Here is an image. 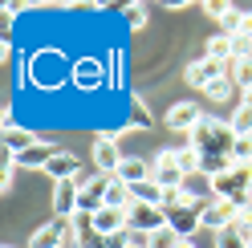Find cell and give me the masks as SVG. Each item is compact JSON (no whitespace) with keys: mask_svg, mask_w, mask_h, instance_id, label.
<instances>
[{"mask_svg":"<svg viewBox=\"0 0 252 248\" xmlns=\"http://www.w3.org/2000/svg\"><path fill=\"white\" fill-rule=\"evenodd\" d=\"M29 82L37 90H61V86H73V61L53 49V45H45L29 57Z\"/></svg>","mask_w":252,"mask_h":248,"instance_id":"6da1fadb","label":"cell"},{"mask_svg":"<svg viewBox=\"0 0 252 248\" xmlns=\"http://www.w3.org/2000/svg\"><path fill=\"white\" fill-rule=\"evenodd\" d=\"M90 159H94V171H98V175L118 179V167H122L126 155L118 151V138L114 134H98V138H94V147H90Z\"/></svg>","mask_w":252,"mask_h":248,"instance_id":"7a4b0ae2","label":"cell"},{"mask_svg":"<svg viewBox=\"0 0 252 248\" xmlns=\"http://www.w3.org/2000/svg\"><path fill=\"white\" fill-rule=\"evenodd\" d=\"M212 199H236V195H252V167H232V171L212 179Z\"/></svg>","mask_w":252,"mask_h":248,"instance_id":"3957f363","label":"cell"},{"mask_svg":"<svg viewBox=\"0 0 252 248\" xmlns=\"http://www.w3.org/2000/svg\"><path fill=\"white\" fill-rule=\"evenodd\" d=\"M155 183H159L163 191H179V187H187V175L179 171V159H175V147H163L159 155H155Z\"/></svg>","mask_w":252,"mask_h":248,"instance_id":"277c9868","label":"cell"},{"mask_svg":"<svg viewBox=\"0 0 252 248\" xmlns=\"http://www.w3.org/2000/svg\"><path fill=\"white\" fill-rule=\"evenodd\" d=\"M106 77H110V65L102 57H77L73 61V86L82 90V94H90V90H102L106 86Z\"/></svg>","mask_w":252,"mask_h":248,"instance_id":"5b68a950","label":"cell"},{"mask_svg":"<svg viewBox=\"0 0 252 248\" xmlns=\"http://www.w3.org/2000/svg\"><path fill=\"white\" fill-rule=\"evenodd\" d=\"M167 228L179 240H191V232H203V204H187V208H171L167 212Z\"/></svg>","mask_w":252,"mask_h":248,"instance_id":"8992f818","label":"cell"},{"mask_svg":"<svg viewBox=\"0 0 252 248\" xmlns=\"http://www.w3.org/2000/svg\"><path fill=\"white\" fill-rule=\"evenodd\" d=\"M220 77H228V65H220V61H212V57H199V61H191V65L183 69V82L191 90H208V86L220 82Z\"/></svg>","mask_w":252,"mask_h":248,"instance_id":"52a82bcc","label":"cell"},{"mask_svg":"<svg viewBox=\"0 0 252 248\" xmlns=\"http://www.w3.org/2000/svg\"><path fill=\"white\" fill-rule=\"evenodd\" d=\"M199 118H203V110H199V102H171V110H167V130H175V134H191L195 126H199Z\"/></svg>","mask_w":252,"mask_h":248,"instance_id":"ba28073f","label":"cell"},{"mask_svg":"<svg viewBox=\"0 0 252 248\" xmlns=\"http://www.w3.org/2000/svg\"><path fill=\"white\" fill-rule=\"evenodd\" d=\"M236 208L232 199H208L203 204V232H224L228 224H236Z\"/></svg>","mask_w":252,"mask_h":248,"instance_id":"9c48e42d","label":"cell"},{"mask_svg":"<svg viewBox=\"0 0 252 248\" xmlns=\"http://www.w3.org/2000/svg\"><path fill=\"white\" fill-rule=\"evenodd\" d=\"M77 195H82V183H77V179L53 183V216H57V220H73V216H77Z\"/></svg>","mask_w":252,"mask_h":248,"instance_id":"30bf717a","label":"cell"},{"mask_svg":"<svg viewBox=\"0 0 252 248\" xmlns=\"http://www.w3.org/2000/svg\"><path fill=\"white\" fill-rule=\"evenodd\" d=\"M126 228L159 232V228H167V212H163V208H151V204H134L130 212H126Z\"/></svg>","mask_w":252,"mask_h":248,"instance_id":"8fae6325","label":"cell"},{"mask_svg":"<svg viewBox=\"0 0 252 248\" xmlns=\"http://www.w3.org/2000/svg\"><path fill=\"white\" fill-rule=\"evenodd\" d=\"M86 167H82V159H77L73 151H57L53 159H49V167H45V175H49L53 183H65V179H77Z\"/></svg>","mask_w":252,"mask_h":248,"instance_id":"7c38bea8","label":"cell"},{"mask_svg":"<svg viewBox=\"0 0 252 248\" xmlns=\"http://www.w3.org/2000/svg\"><path fill=\"white\" fill-rule=\"evenodd\" d=\"M69 228H73L69 220H57V216H53L49 224H41L33 236H29V248H61V240H65Z\"/></svg>","mask_w":252,"mask_h":248,"instance_id":"4fadbf2b","label":"cell"},{"mask_svg":"<svg viewBox=\"0 0 252 248\" xmlns=\"http://www.w3.org/2000/svg\"><path fill=\"white\" fill-rule=\"evenodd\" d=\"M151 175H155V167H151L147 159H138V155H126L122 167H118V179L126 183V187H134V183H147Z\"/></svg>","mask_w":252,"mask_h":248,"instance_id":"5bb4252c","label":"cell"},{"mask_svg":"<svg viewBox=\"0 0 252 248\" xmlns=\"http://www.w3.org/2000/svg\"><path fill=\"white\" fill-rule=\"evenodd\" d=\"M53 155H57V147H53V143H45V138H41V143H33V147H29L25 155H17V163L25 167V171H45Z\"/></svg>","mask_w":252,"mask_h":248,"instance_id":"9a60e30c","label":"cell"},{"mask_svg":"<svg viewBox=\"0 0 252 248\" xmlns=\"http://www.w3.org/2000/svg\"><path fill=\"white\" fill-rule=\"evenodd\" d=\"M94 228L102 232V236H114V232H126V212L122 208H102L94 216Z\"/></svg>","mask_w":252,"mask_h":248,"instance_id":"2e32d148","label":"cell"},{"mask_svg":"<svg viewBox=\"0 0 252 248\" xmlns=\"http://www.w3.org/2000/svg\"><path fill=\"white\" fill-rule=\"evenodd\" d=\"M203 57H212V61H220V65H228V61L236 57L232 37H228V33H212V37H208V45H203Z\"/></svg>","mask_w":252,"mask_h":248,"instance_id":"e0dca14e","label":"cell"},{"mask_svg":"<svg viewBox=\"0 0 252 248\" xmlns=\"http://www.w3.org/2000/svg\"><path fill=\"white\" fill-rule=\"evenodd\" d=\"M130 191H134V204H151V208H163V204H167V191H163L155 179H147V183H134Z\"/></svg>","mask_w":252,"mask_h":248,"instance_id":"ac0fdd59","label":"cell"},{"mask_svg":"<svg viewBox=\"0 0 252 248\" xmlns=\"http://www.w3.org/2000/svg\"><path fill=\"white\" fill-rule=\"evenodd\" d=\"M33 143H41V138L29 134V130H21V126H8V130H4V151H8V155H25Z\"/></svg>","mask_w":252,"mask_h":248,"instance_id":"d6986e66","label":"cell"},{"mask_svg":"<svg viewBox=\"0 0 252 248\" xmlns=\"http://www.w3.org/2000/svg\"><path fill=\"white\" fill-rule=\"evenodd\" d=\"M175 159H179V171L191 179V175H199V163H203V155H199V147H191V143H183V147H175Z\"/></svg>","mask_w":252,"mask_h":248,"instance_id":"ffe728a7","label":"cell"},{"mask_svg":"<svg viewBox=\"0 0 252 248\" xmlns=\"http://www.w3.org/2000/svg\"><path fill=\"white\" fill-rule=\"evenodd\" d=\"M106 208H122V212H130V208H134V191L126 187L122 179H114V183H110V191H106Z\"/></svg>","mask_w":252,"mask_h":248,"instance_id":"44dd1931","label":"cell"},{"mask_svg":"<svg viewBox=\"0 0 252 248\" xmlns=\"http://www.w3.org/2000/svg\"><path fill=\"white\" fill-rule=\"evenodd\" d=\"M228 77L236 82V90H240V94H244V90H252V61L232 57V61H228Z\"/></svg>","mask_w":252,"mask_h":248,"instance_id":"7402d4cb","label":"cell"},{"mask_svg":"<svg viewBox=\"0 0 252 248\" xmlns=\"http://www.w3.org/2000/svg\"><path fill=\"white\" fill-rule=\"evenodd\" d=\"M248 232L240 228V224H228L224 232H216V248H248Z\"/></svg>","mask_w":252,"mask_h":248,"instance_id":"603a6c76","label":"cell"},{"mask_svg":"<svg viewBox=\"0 0 252 248\" xmlns=\"http://www.w3.org/2000/svg\"><path fill=\"white\" fill-rule=\"evenodd\" d=\"M122 21H126L130 33H143L147 21H151V8H147V4H122Z\"/></svg>","mask_w":252,"mask_h":248,"instance_id":"cb8c5ba5","label":"cell"},{"mask_svg":"<svg viewBox=\"0 0 252 248\" xmlns=\"http://www.w3.org/2000/svg\"><path fill=\"white\" fill-rule=\"evenodd\" d=\"M126 126H130V130H151L155 126V118H151V110H147V102L143 98H130V122H126Z\"/></svg>","mask_w":252,"mask_h":248,"instance_id":"d4e9b609","label":"cell"},{"mask_svg":"<svg viewBox=\"0 0 252 248\" xmlns=\"http://www.w3.org/2000/svg\"><path fill=\"white\" fill-rule=\"evenodd\" d=\"M228 122H232V130L240 134V138H244V134H252V106H240V102H236V110H232V118H228Z\"/></svg>","mask_w":252,"mask_h":248,"instance_id":"484cf974","label":"cell"},{"mask_svg":"<svg viewBox=\"0 0 252 248\" xmlns=\"http://www.w3.org/2000/svg\"><path fill=\"white\" fill-rule=\"evenodd\" d=\"M17 171H21V163H17V155H8L4 151V167H0V191H12V183H17Z\"/></svg>","mask_w":252,"mask_h":248,"instance_id":"4316f807","label":"cell"},{"mask_svg":"<svg viewBox=\"0 0 252 248\" xmlns=\"http://www.w3.org/2000/svg\"><path fill=\"white\" fill-rule=\"evenodd\" d=\"M232 90H236V82H232V77H220V82H216V86H208L203 94H208L212 102H228V98H232Z\"/></svg>","mask_w":252,"mask_h":248,"instance_id":"83f0119b","label":"cell"},{"mask_svg":"<svg viewBox=\"0 0 252 248\" xmlns=\"http://www.w3.org/2000/svg\"><path fill=\"white\" fill-rule=\"evenodd\" d=\"M179 244H183V240H179L171 228H159V232L151 236V248H179Z\"/></svg>","mask_w":252,"mask_h":248,"instance_id":"f1b7e54d","label":"cell"},{"mask_svg":"<svg viewBox=\"0 0 252 248\" xmlns=\"http://www.w3.org/2000/svg\"><path fill=\"white\" fill-rule=\"evenodd\" d=\"M228 8H232V4H224V0H208V4H203V12H208L212 21H224V17H228Z\"/></svg>","mask_w":252,"mask_h":248,"instance_id":"f546056e","label":"cell"},{"mask_svg":"<svg viewBox=\"0 0 252 248\" xmlns=\"http://www.w3.org/2000/svg\"><path fill=\"white\" fill-rule=\"evenodd\" d=\"M151 236H155V232H138V228H130V248H151Z\"/></svg>","mask_w":252,"mask_h":248,"instance_id":"4dcf8cb0","label":"cell"},{"mask_svg":"<svg viewBox=\"0 0 252 248\" xmlns=\"http://www.w3.org/2000/svg\"><path fill=\"white\" fill-rule=\"evenodd\" d=\"M240 106H252V90H244V94H240Z\"/></svg>","mask_w":252,"mask_h":248,"instance_id":"1f68e13d","label":"cell"},{"mask_svg":"<svg viewBox=\"0 0 252 248\" xmlns=\"http://www.w3.org/2000/svg\"><path fill=\"white\" fill-rule=\"evenodd\" d=\"M179 248H195V244H191V240H183V244H179Z\"/></svg>","mask_w":252,"mask_h":248,"instance_id":"d6a6232c","label":"cell"},{"mask_svg":"<svg viewBox=\"0 0 252 248\" xmlns=\"http://www.w3.org/2000/svg\"><path fill=\"white\" fill-rule=\"evenodd\" d=\"M4 248H12V244H4Z\"/></svg>","mask_w":252,"mask_h":248,"instance_id":"836d02e7","label":"cell"}]
</instances>
